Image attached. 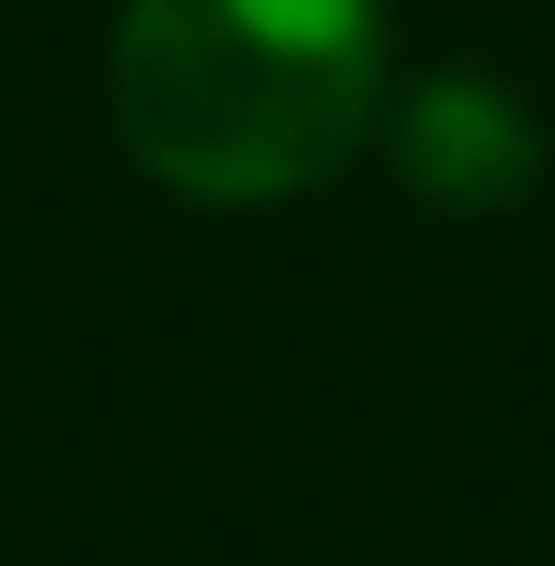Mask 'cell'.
<instances>
[{
  "mask_svg": "<svg viewBox=\"0 0 555 566\" xmlns=\"http://www.w3.org/2000/svg\"><path fill=\"white\" fill-rule=\"evenodd\" d=\"M394 163H406L428 197L486 209V197H510L521 174H533V116L498 82H428V93H406V116H394Z\"/></svg>",
  "mask_w": 555,
  "mask_h": 566,
  "instance_id": "2",
  "label": "cell"
},
{
  "mask_svg": "<svg viewBox=\"0 0 555 566\" xmlns=\"http://www.w3.org/2000/svg\"><path fill=\"white\" fill-rule=\"evenodd\" d=\"M383 12L370 0H116V127L186 197H278L324 174L370 116Z\"/></svg>",
  "mask_w": 555,
  "mask_h": 566,
  "instance_id": "1",
  "label": "cell"
}]
</instances>
